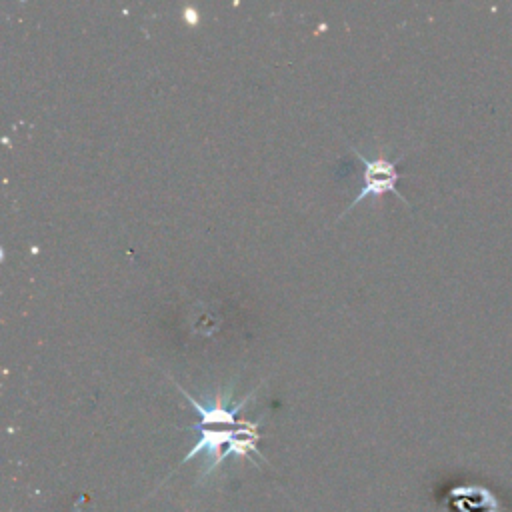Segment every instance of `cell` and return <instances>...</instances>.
<instances>
[{
    "mask_svg": "<svg viewBox=\"0 0 512 512\" xmlns=\"http://www.w3.org/2000/svg\"><path fill=\"white\" fill-rule=\"evenodd\" d=\"M258 426L254 422H244L236 430L232 428H220L216 430L214 426H204L198 424L200 428V438L198 442L188 450V454L182 458L180 464H186L188 460L196 458L198 454L206 456L202 476H210L230 454H236L238 458H248L256 464V458L264 460L262 454L258 452Z\"/></svg>",
    "mask_w": 512,
    "mask_h": 512,
    "instance_id": "6da1fadb",
    "label": "cell"
},
{
    "mask_svg": "<svg viewBox=\"0 0 512 512\" xmlns=\"http://www.w3.org/2000/svg\"><path fill=\"white\" fill-rule=\"evenodd\" d=\"M350 150L358 156V160H360V164L364 166V174H362V180H364V184H362V188H360V192L356 194V198L348 204V208H346V212H350L358 202H362L364 198H378V196H382L384 192H392L396 198H400L404 204H408L406 202V198L398 192V188H396V182L400 180V172H398V164H396V160H388L384 154H380L378 158H366V156H362L356 148H352L350 146ZM344 212V214H346Z\"/></svg>",
    "mask_w": 512,
    "mask_h": 512,
    "instance_id": "7a4b0ae2",
    "label": "cell"
}]
</instances>
